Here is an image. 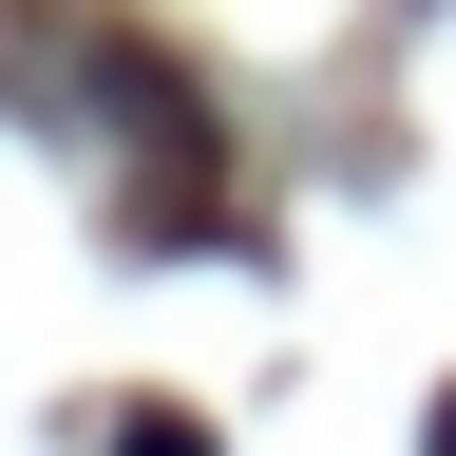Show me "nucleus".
<instances>
[{
    "instance_id": "obj_2",
    "label": "nucleus",
    "mask_w": 456,
    "mask_h": 456,
    "mask_svg": "<svg viewBox=\"0 0 456 456\" xmlns=\"http://www.w3.org/2000/svg\"><path fill=\"white\" fill-rule=\"evenodd\" d=\"M419 456H456V399H437V437H419Z\"/></svg>"
},
{
    "instance_id": "obj_1",
    "label": "nucleus",
    "mask_w": 456,
    "mask_h": 456,
    "mask_svg": "<svg viewBox=\"0 0 456 456\" xmlns=\"http://www.w3.org/2000/svg\"><path fill=\"white\" fill-rule=\"evenodd\" d=\"M95 456H209V437H191V419H171V399H134V419H114Z\"/></svg>"
}]
</instances>
